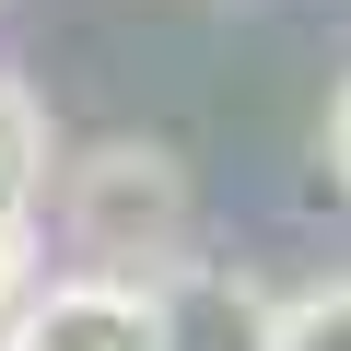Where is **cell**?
<instances>
[{
  "label": "cell",
  "mask_w": 351,
  "mask_h": 351,
  "mask_svg": "<svg viewBox=\"0 0 351 351\" xmlns=\"http://www.w3.org/2000/svg\"><path fill=\"white\" fill-rule=\"evenodd\" d=\"M71 223H82L94 246H176V223H188V176H176V152H152V141H106V152H82V176H71Z\"/></svg>",
  "instance_id": "cell-1"
},
{
  "label": "cell",
  "mask_w": 351,
  "mask_h": 351,
  "mask_svg": "<svg viewBox=\"0 0 351 351\" xmlns=\"http://www.w3.org/2000/svg\"><path fill=\"white\" fill-rule=\"evenodd\" d=\"M12 351H176V316L152 281H47Z\"/></svg>",
  "instance_id": "cell-2"
},
{
  "label": "cell",
  "mask_w": 351,
  "mask_h": 351,
  "mask_svg": "<svg viewBox=\"0 0 351 351\" xmlns=\"http://www.w3.org/2000/svg\"><path fill=\"white\" fill-rule=\"evenodd\" d=\"M269 351H351V281H316V293L269 304Z\"/></svg>",
  "instance_id": "cell-3"
},
{
  "label": "cell",
  "mask_w": 351,
  "mask_h": 351,
  "mask_svg": "<svg viewBox=\"0 0 351 351\" xmlns=\"http://www.w3.org/2000/svg\"><path fill=\"white\" fill-rule=\"evenodd\" d=\"M24 304H36V211L0 199V339L24 328Z\"/></svg>",
  "instance_id": "cell-4"
},
{
  "label": "cell",
  "mask_w": 351,
  "mask_h": 351,
  "mask_svg": "<svg viewBox=\"0 0 351 351\" xmlns=\"http://www.w3.org/2000/svg\"><path fill=\"white\" fill-rule=\"evenodd\" d=\"M36 106H24V82H0V199H36Z\"/></svg>",
  "instance_id": "cell-5"
},
{
  "label": "cell",
  "mask_w": 351,
  "mask_h": 351,
  "mask_svg": "<svg viewBox=\"0 0 351 351\" xmlns=\"http://www.w3.org/2000/svg\"><path fill=\"white\" fill-rule=\"evenodd\" d=\"M176 351H269V316H258V304H211V328L176 339Z\"/></svg>",
  "instance_id": "cell-6"
},
{
  "label": "cell",
  "mask_w": 351,
  "mask_h": 351,
  "mask_svg": "<svg viewBox=\"0 0 351 351\" xmlns=\"http://www.w3.org/2000/svg\"><path fill=\"white\" fill-rule=\"evenodd\" d=\"M328 164H339V188H351V82H339V106H328Z\"/></svg>",
  "instance_id": "cell-7"
},
{
  "label": "cell",
  "mask_w": 351,
  "mask_h": 351,
  "mask_svg": "<svg viewBox=\"0 0 351 351\" xmlns=\"http://www.w3.org/2000/svg\"><path fill=\"white\" fill-rule=\"evenodd\" d=\"M0 351H12V339H0Z\"/></svg>",
  "instance_id": "cell-8"
}]
</instances>
